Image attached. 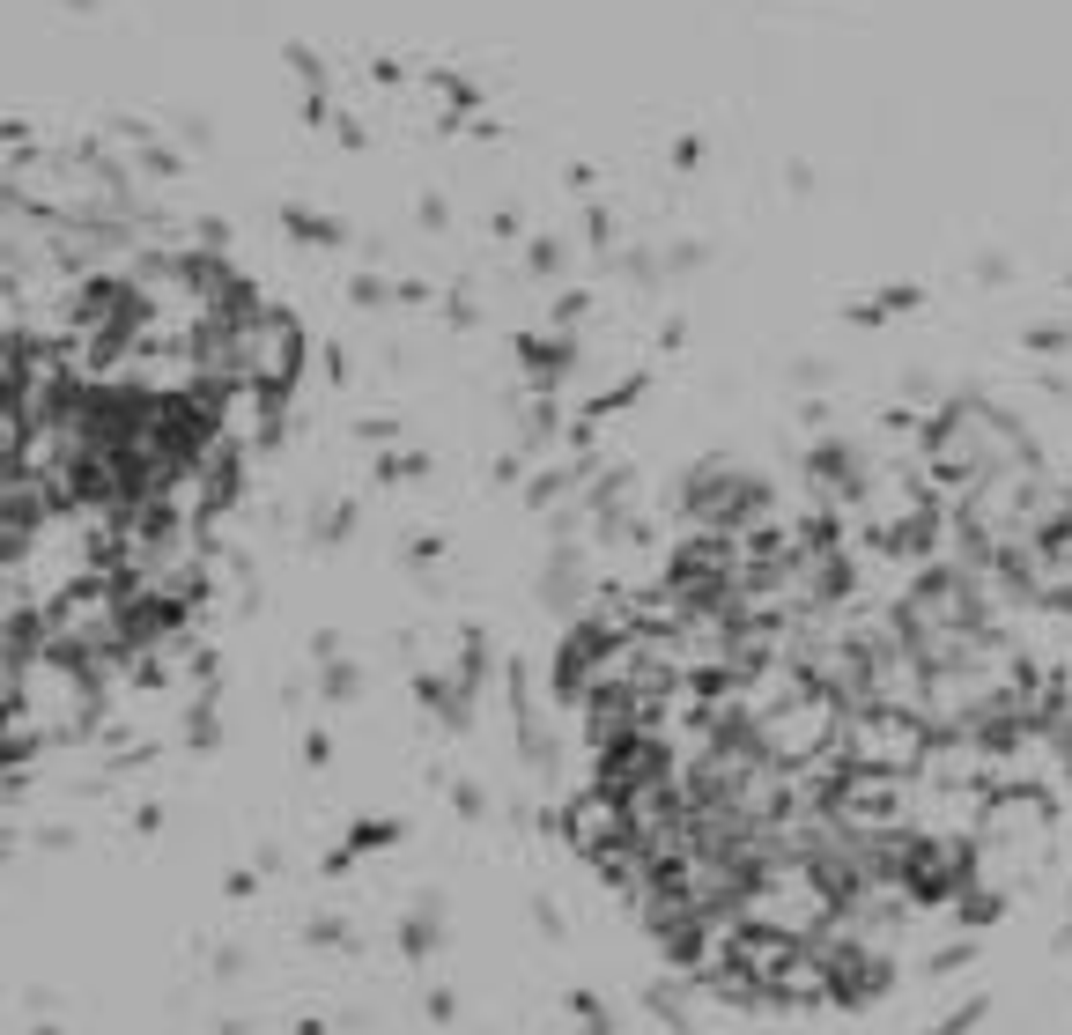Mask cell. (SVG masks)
<instances>
[{
	"instance_id": "1",
	"label": "cell",
	"mask_w": 1072,
	"mask_h": 1035,
	"mask_svg": "<svg viewBox=\"0 0 1072 1035\" xmlns=\"http://www.w3.org/2000/svg\"><path fill=\"white\" fill-rule=\"evenodd\" d=\"M1072 496L999 414H902L695 496L562 644L570 836L740 1006H865L991 910L1072 784Z\"/></svg>"
}]
</instances>
